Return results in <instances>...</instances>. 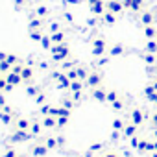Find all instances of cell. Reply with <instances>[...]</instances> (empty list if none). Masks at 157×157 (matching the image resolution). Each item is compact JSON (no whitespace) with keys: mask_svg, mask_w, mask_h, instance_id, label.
I'll list each match as a JSON object with an SVG mask.
<instances>
[{"mask_svg":"<svg viewBox=\"0 0 157 157\" xmlns=\"http://www.w3.org/2000/svg\"><path fill=\"white\" fill-rule=\"evenodd\" d=\"M144 61H146V65H148V67H153V65L157 63V59H155V54H150V52H148V54L144 56Z\"/></svg>","mask_w":157,"mask_h":157,"instance_id":"6","label":"cell"},{"mask_svg":"<svg viewBox=\"0 0 157 157\" xmlns=\"http://www.w3.org/2000/svg\"><path fill=\"white\" fill-rule=\"evenodd\" d=\"M151 85H153V89H155V91H157V82H153V83H151Z\"/></svg>","mask_w":157,"mask_h":157,"instance_id":"16","label":"cell"},{"mask_svg":"<svg viewBox=\"0 0 157 157\" xmlns=\"http://www.w3.org/2000/svg\"><path fill=\"white\" fill-rule=\"evenodd\" d=\"M153 124L157 126V115H153Z\"/></svg>","mask_w":157,"mask_h":157,"instance_id":"15","label":"cell"},{"mask_svg":"<svg viewBox=\"0 0 157 157\" xmlns=\"http://www.w3.org/2000/svg\"><path fill=\"white\" fill-rule=\"evenodd\" d=\"M148 146H150V142H148V140H142V142H139V150H140L142 153H146V151H148Z\"/></svg>","mask_w":157,"mask_h":157,"instance_id":"8","label":"cell"},{"mask_svg":"<svg viewBox=\"0 0 157 157\" xmlns=\"http://www.w3.org/2000/svg\"><path fill=\"white\" fill-rule=\"evenodd\" d=\"M142 24L144 26H153V13L151 11H144L142 13Z\"/></svg>","mask_w":157,"mask_h":157,"instance_id":"2","label":"cell"},{"mask_svg":"<svg viewBox=\"0 0 157 157\" xmlns=\"http://www.w3.org/2000/svg\"><path fill=\"white\" fill-rule=\"evenodd\" d=\"M94 11H96V13H100V11H102V4H100V2H96V6H94Z\"/></svg>","mask_w":157,"mask_h":157,"instance_id":"12","label":"cell"},{"mask_svg":"<svg viewBox=\"0 0 157 157\" xmlns=\"http://www.w3.org/2000/svg\"><path fill=\"white\" fill-rule=\"evenodd\" d=\"M135 126H137V124H131V126H128V128H126V135H128V137H131V135L135 133V129H137Z\"/></svg>","mask_w":157,"mask_h":157,"instance_id":"9","label":"cell"},{"mask_svg":"<svg viewBox=\"0 0 157 157\" xmlns=\"http://www.w3.org/2000/svg\"><path fill=\"white\" fill-rule=\"evenodd\" d=\"M155 137H157V129H155Z\"/></svg>","mask_w":157,"mask_h":157,"instance_id":"18","label":"cell"},{"mask_svg":"<svg viewBox=\"0 0 157 157\" xmlns=\"http://www.w3.org/2000/svg\"><path fill=\"white\" fill-rule=\"evenodd\" d=\"M124 6L133 10V11H139L142 8V0H124Z\"/></svg>","mask_w":157,"mask_h":157,"instance_id":"1","label":"cell"},{"mask_svg":"<svg viewBox=\"0 0 157 157\" xmlns=\"http://www.w3.org/2000/svg\"><path fill=\"white\" fill-rule=\"evenodd\" d=\"M153 146H155V151H157V142H155V144H153Z\"/></svg>","mask_w":157,"mask_h":157,"instance_id":"17","label":"cell"},{"mask_svg":"<svg viewBox=\"0 0 157 157\" xmlns=\"http://www.w3.org/2000/svg\"><path fill=\"white\" fill-rule=\"evenodd\" d=\"M131 118H133V124H142V122H144V115H142L139 109H135V111L131 113Z\"/></svg>","mask_w":157,"mask_h":157,"instance_id":"3","label":"cell"},{"mask_svg":"<svg viewBox=\"0 0 157 157\" xmlns=\"http://www.w3.org/2000/svg\"><path fill=\"white\" fill-rule=\"evenodd\" d=\"M122 8H124V4H118V2H109V10H111V11H115V13L122 11Z\"/></svg>","mask_w":157,"mask_h":157,"instance_id":"7","label":"cell"},{"mask_svg":"<svg viewBox=\"0 0 157 157\" xmlns=\"http://www.w3.org/2000/svg\"><path fill=\"white\" fill-rule=\"evenodd\" d=\"M146 50H148L150 54H155V52H157V41L148 39V43H146Z\"/></svg>","mask_w":157,"mask_h":157,"instance_id":"5","label":"cell"},{"mask_svg":"<svg viewBox=\"0 0 157 157\" xmlns=\"http://www.w3.org/2000/svg\"><path fill=\"white\" fill-rule=\"evenodd\" d=\"M144 35H146L148 39H153V37L157 35V30H155L153 26H144Z\"/></svg>","mask_w":157,"mask_h":157,"instance_id":"4","label":"cell"},{"mask_svg":"<svg viewBox=\"0 0 157 157\" xmlns=\"http://www.w3.org/2000/svg\"><path fill=\"white\" fill-rule=\"evenodd\" d=\"M122 126H124V124H122L120 120H115V128H122Z\"/></svg>","mask_w":157,"mask_h":157,"instance_id":"14","label":"cell"},{"mask_svg":"<svg viewBox=\"0 0 157 157\" xmlns=\"http://www.w3.org/2000/svg\"><path fill=\"white\" fill-rule=\"evenodd\" d=\"M105 21H107V22H115V17H113L111 13H107V15H105Z\"/></svg>","mask_w":157,"mask_h":157,"instance_id":"11","label":"cell"},{"mask_svg":"<svg viewBox=\"0 0 157 157\" xmlns=\"http://www.w3.org/2000/svg\"><path fill=\"white\" fill-rule=\"evenodd\" d=\"M113 54H115V56L122 54V46H115V48H113Z\"/></svg>","mask_w":157,"mask_h":157,"instance_id":"10","label":"cell"},{"mask_svg":"<svg viewBox=\"0 0 157 157\" xmlns=\"http://www.w3.org/2000/svg\"><path fill=\"white\" fill-rule=\"evenodd\" d=\"M107 98H109V100H115V98H117V93H109V96H107Z\"/></svg>","mask_w":157,"mask_h":157,"instance_id":"13","label":"cell"}]
</instances>
